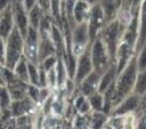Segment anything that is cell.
<instances>
[{
	"mask_svg": "<svg viewBox=\"0 0 146 129\" xmlns=\"http://www.w3.org/2000/svg\"><path fill=\"white\" fill-rule=\"evenodd\" d=\"M87 23H88V30H89V37H90V43H91L98 37L100 30L105 25L104 11H103L99 2H96L95 5L91 6Z\"/></svg>",
	"mask_w": 146,
	"mask_h": 129,
	"instance_id": "obj_7",
	"label": "cell"
},
{
	"mask_svg": "<svg viewBox=\"0 0 146 129\" xmlns=\"http://www.w3.org/2000/svg\"><path fill=\"white\" fill-rule=\"evenodd\" d=\"M46 14L43 13V10L39 7V5L36 3L32 9H30L27 11V16H29V23H30V26L34 27V29H38L40 27V23L43 18Z\"/></svg>",
	"mask_w": 146,
	"mask_h": 129,
	"instance_id": "obj_18",
	"label": "cell"
},
{
	"mask_svg": "<svg viewBox=\"0 0 146 129\" xmlns=\"http://www.w3.org/2000/svg\"><path fill=\"white\" fill-rule=\"evenodd\" d=\"M55 70H56V75H57V88H60V87L64 86L66 79L68 78L67 67L65 65V62H64L63 57H58L57 64L55 66Z\"/></svg>",
	"mask_w": 146,
	"mask_h": 129,
	"instance_id": "obj_19",
	"label": "cell"
},
{
	"mask_svg": "<svg viewBox=\"0 0 146 129\" xmlns=\"http://www.w3.org/2000/svg\"><path fill=\"white\" fill-rule=\"evenodd\" d=\"M138 71L139 70L137 65V55L133 54L132 57L129 59L128 64L124 66V68L116 75L115 89L119 102H121L125 96L133 92V87Z\"/></svg>",
	"mask_w": 146,
	"mask_h": 129,
	"instance_id": "obj_1",
	"label": "cell"
},
{
	"mask_svg": "<svg viewBox=\"0 0 146 129\" xmlns=\"http://www.w3.org/2000/svg\"><path fill=\"white\" fill-rule=\"evenodd\" d=\"M145 43H146V0H143L138 16V39L136 45V53H138Z\"/></svg>",
	"mask_w": 146,
	"mask_h": 129,
	"instance_id": "obj_13",
	"label": "cell"
},
{
	"mask_svg": "<svg viewBox=\"0 0 146 129\" xmlns=\"http://www.w3.org/2000/svg\"><path fill=\"white\" fill-rule=\"evenodd\" d=\"M108 120V115L104 112L92 111L89 118V127L90 128H103Z\"/></svg>",
	"mask_w": 146,
	"mask_h": 129,
	"instance_id": "obj_20",
	"label": "cell"
},
{
	"mask_svg": "<svg viewBox=\"0 0 146 129\" xmlns=\"http://www.w3.org/2000/svg\"><path fill=\"white\" fill-rule=\"evenodd\" d=\"M30 116L29 114L16 116V127L17 128H27L30 127Z\"/></svg>",
	"mask_w": 146,
	"mask_h": 129,
	"instance_id": "obj_28",
	"label": "cell"
},
{
	"mask_svg": "<svg viewBox=\"0 0 146 129\" xmlns=\"http://www.w3.org/2000/svg\"><path fill=\"white\" fill-rule=\"evenodd\" d=\"M125 24L122 23V21L116 17L115 19L105 23V25L103 26V29L100 30L98 37L103 40V42L105 43L112 63H115V56H116V50L119 47V43L121 41L123 31L125 29Z\"/></svg>",
	"mask_w": 146,
	"mask_h": 129,
	"instance_id": "obj_2",
	"label": "cell"
},
{
	"mask_svg": "<svg viewBox=\"0 0 146 129\" xmlns=\"http://www.w3.org/2000/svg\"><path fill=\"white\" fill-rule=\"evenodd\" d=\"M10 3H11V0H0V13L5 10Z\"/></svg>",
	"mask_w": 146,
	"mask_h": 129,
	"instance_id": "obj_34",
	"label": "cell"
},
{
	"mask_svg": "<svg viewBox=\"0 0 146 129\" xmlns=\"http://www.w3.org/2000/svg\"><path fill=\"white\" fill-rule=\"evenodd\" d=\"M90 56H91L94 70L99 74H103L104 72H106L108 67L112 64H114L112 63L110 53L105 43L99 37H97L90 45Z\"/></svg>",
	"mask_w": 146,
	"mask_h": 129,
	"instance_id": "obj_4",
	"label": "cell"
},
{
	"mask_svg": "<svg viewBox=\"0 0 146 129\" xmlns=\"http://www.w3.org/2000/svg\"><path fill=\"white\" fill-rule=\"evenodd\" d=\"M71 41L72 50L74 55L78 57L90 45V37L87 22L78 23L71 29Z\"/></svg>",
	"mask_w": 146,
	"mask_h": 129,
	"instance_id": "obj_5",
	"label": "cell"
},
{
	"mask_svg": "<svg viewBox=\"0 0 146 129\" xmlns=\"http://www.w3.org/2000/svg\"><path fill=\"white\" fill-rule=\"evenodd\" d=\"M105 16V23L115 19L119 15L120 5L117 0H98Z\"/></svg>",
	"mask_w": 146,
	"mask_h": 129,
	"instance_id": "obj_15",
	"label": "cell"
},
{
	"mask_svg": "<svg viewBox=\"0 0 146 129\" xmlns=\"http://www.w3.org/2000/svg\"><path fill=\"white\" fill-rule=\"evenodd\" d=\"M91 5L83 0H75L74 6H73V19L74 22L78 23H83L87 22L89 14H90Z\"/></svg>",
	"mask_w": 146,
	"mask_h": 129,
	"instance_id": "obj_14",
	"label": "cell"
},
{
	"mask_svg": "<svg viewBox=\"0 0 146 129\" xmlns=\"http://www.w3.org/2000/svg\"><path fill=\"white\" fill-rule=\"evenodd\" d=\"M39 94H40V87H38L35 84H32V83H29V86H27V96L33 102H35L36 104H39Z\"/></svg>",
	"mask_w": 146,
	"mask_h": 129,
	"instance_id": "obj_27",
	"label": "cell"
},
{
	"mask_svg": "<svg viewBox=\"0 0 146 129\" xmlns=\"http://www.w3.org/2000/svg\"><path fill=\"white\" fill-rule=\"evenodd\" d=\"M83 1L88 2V3H89V5H91V6H92V5H95L96 2H98V0H83Z\"/></svg>",
	"mask_w": 146,
	"mask_h": 129,
	"instance_id": "obj_36",
	"label": "cell"
},
{
	"mask_svg": "<svg viewBox=\"0 0 146 129\" xmlns=\"http://www.w3.org/2000/svg\"><path fill=\"white\" fill-rule=\"evenodd\" d=\"M133 92L138 94L140 96L144 92H146V68H144L141 71H138L136 82H135V87H133Z\"/></svg>",
	"mask_w": 146,
	"mask_h": 129,
	"instance_id": "obj_22",
	"label": "cell"
},
{
	"mask_svg": "<svg viewBox=\"0 0 146 129\" xmlns=\"http://www.w3.org/2000/svg\"><path fill=\"white\" fill-rule=\"evenodd\" d=\"M29 80L30 83L39 87V64L29 61Z\"/></svg>",
	"mask_w": 146,
	"mask_h": 129,
	"instance_id": "obj_24",
	"label": "cell"
},
{
	"mask_svg": "<svg viewBox=\"0 0 146 129\" xmlns=\"http://www.w3.org/2000/svg\"><path fill=\"white\" fill-rule=\"evenodd\" d=\"M57 59H58L57 55H50V56L46 57L44 59H42V61L39 63V65H40L44 71H49V70H51V68H54V67L56 66Z\"/></svg>",
	"mask_w": 146,
	"mask_h": 129,
	"instance_id": "obj_25",
	"label": "cell"
},
{
	"mask_svg": "<svg viewBox=\"0 0 146 129\" xmlns=\"http://www.w3.org/2000/svg\"><path fill=\"white\" fill-rule=\"evenodd\" d=\"M39 43H40L39 30L30 26L24 38V55L30 62H33L35 64H39Z\"/></svg>",
	"mask_w": 146,
	"mask_h": 129,
	"instance_id": "obj_6",
	"label": "cell"
},
{
	"mask_svg": "<svg viewBox=\"0 0 146 129\" xmlns=\"http://www.w3.org/2000/svg\"><path fill=\"white\" fill-rule=\"evenodd\" d=\"M50 2H51V0H38L36 1V3L39 5V7L47 15H50Z\"/></svg>",
	"mask_w": 146,
	"mask_h": 129,
	"instance_id": "obj_31",
	"label": "cell"
},
{
	"mask_svg": "<svg viewBox=\"0 0 146 129\" xmlns=\"http://www.w3.org/2000/svg\"><path fill=\"white\" fill-rule=\"evenodd\" d=\"M36 1H38V0H23V6H24V8L29 11L30 9H32V8L36 5Z\"/></svg>",
	"mask_w": 146,
	"mask_h": 129,
	"instance_id": "obj_32",
	"label": "cell"
},
{
	"mask_svg": "<svg viewBox=\"0 0 146 129\" xmlns=\"http://www.w3.org/2000/svg\"><path fill=\"white\" fill-rule=\"evenodd\" d=\"M0 64H6V39L0 37Z\"/></svg>",
	"mask_w": 146,
	"mask_h": 129,
	"instance_id": "obj_30",
	"label": "cell"
},
{
	"mask_svg": "<svg viewBox=\"0 0 146 129\" xmlns=\"http://www.w3.org/2000/svg\"><path fill=\"white\" fill-rule=\"evenodd\" d=\"M138 110H141L143 112H146V92H144L141 95V99H140V106Z\"/></svg>",
	"mask_w": 146,
	"mask_h": 129,
	"instance_id": "obj_33",
	"label": "cell"
},
{
	"mask_svg": "<svg viewBox=\"0 0 146 129\" xmlns=\"http://www.w3.org/2000/svg\"><path fill=\"white\" fill-rule=\"evenodd\" d=\"M3 66L2 64H0V84H5V81H3Z\"/></svg>",
	"mask_w": 146,
	"mask_h": 129,
	"instance_id": "obj_35",
	"label": "cell"
},
{
	"mask_svg": "<svg viewBox=\"0 0 146 129\" xmlns=\"http://www.w3.org/2000/svg\"><path fill=\"white\" fill-rule=\"evenodd\" d=\"M140 99L141 96L135 92H131L130 95L125 96L112 111L111 115H125L129 113L137 112L140 106Z\"/></svg>",
	"mask_w": 146,
	"mask_h": 129,
	"instance_id": "obj_9",
	"label": "cell"
},
{
	"mask_svg": "<svg viewBox=\"0 0 146 129\" xmlns=\"http://www.w3.org/2000/svg\"><path fill=\"white\" fill-rule=\"evenodd\" d=\"M15 27L14 14L11 5H9L5 10L0 13V37L7 39V37L11 33Z\"/></svg>",
	"mask_w": 146,
	"mask_h": 129,
	"instance_id": "obj_11",
	"label": "cell"
},
{
	"mask_svg": "<svg viewBox=\"0 0 146 129\" xmlns=\"http://www.w3.org/2000/svg\"><path fill=\"white\" fill-rule=\"evenodd\" d=\"M36 103L33 102L29 96H25L21 99H14L10 105V112L13 116H19L24 114H30L33 110V106Z\"/></svg>",
	"mask_w": 146,
	"mask_h": 129,
	"instance_id": "obj_12",
	"label": "cell"
},
{
	"mask_svg": "<svg viewBox=\"0 0 146 129\" xmlns=\"http://www.w3.org/2000/svg\"><path fill=\"white\" fill-rule=\"evenodd\" d=\"M90 112H92V110H91V106H90V103H89V100H88V97H87V99L82 103V105L79 107V110H78V113H80V114H82V115H88Z\"/></svg>",
	"mask_w": 146,
	"mask_h": 129,
	"instance_id": "obj_29",
	"label": "cell"
},
{
	"mask_svg": "<svg viewBox=\"0 0 146 129\" xmlns=\"http://www.w3.org/2000/svg\"><path fill=\"white\" fill-rule=\"evenodd\" d=\"M88 100H89V103H90V106H91V110H92V111L103 112V107H104V104H105L104 94L97 91V92L92 94L91 96H89V97H88Z\"/></svg>",
	"mask_w": 146,
	"mask_h": 129,
	"instance_id": "obj_21",
	"label": "cell"
},
{
	"mask_svg": "<svg viewBox=\"0 0 146 129\" xmlns=\"http://www.w3.org/2000/svg\"><path fill=\"white\" fill-rule=\"evenodd\" d=\"M24 55V37L19 30L14 27L11 33L6 39V64L8 68L13 70L16 63Z\"/></svg>",
	"mask_w": 146,
	"mask_h": 129,
	"instance_id": "obj_3",
	"label": "cell"
},
{
	"mask_svg": "<svg viewBox=\"0 0 146 129\" xmlns=\"http://www.w3.org/2000/svg\"><path fill=\"white\" fill-rule=\"evenodd\" d=\"M119 1V5H120V7H121V5H122V2L124 1V0H117Z\"/></svg>",
	"mask_w": 146,
	"mask_h": 129,
	"instance_id": "obj_37",
	"label": "cell"
},
{
	"mask_svg": "<svg viewBox=\"0 0 146 129\" xmlns=\"http://www.w3.org/2000/svg\"><path fill=\"white\" fill-rule=\"evenodd\" d=\"M13 98L6 84H0V111L10 108Z\"/></svg>",
	"mask_w": 146,
	"mask_h": 129,
	"instance_id": "obj_23",
	"label": "cell"
},
{
	"mask_svg": "<svg viewBox=\"0 0 146 129\" xmlns=\"http://www.w3.org/2000/svg\"><path fill=\"white\" fill-rule=\"evenodd\" d=\"M137 55V65H138V70L141 71L144 68H146V43L141 47V49L136 53Z\"/></svg>",
	"mask_w": 146,
	"mask_h": 129,
	"instance_id": "obj_26",
	"label": "cell"
},
{
	"mask_svg": "<svg viewBox=\"0 0 146 129\" xmlns=\"http://www.w3.org/2000/svg\"><path fill=\"white\" fill-rule=\"evenodd\" d=\"M116 74H117V72H116V65H115V63H114V64H112V65L108 67V70H107L106 72H104V73L100 75V82H99L98 91L102 92V94H104V92L108 89V87H110L112 83L115 82V80H116Z\"/></svg>",
	"mask_w": 146,
	"mask_h": 129,
	"instance_id": "obj_16",
	"label": "cell"
},
{
	"mask_svg": "<svg viewBox=\"0 0 146 129\" xmlns=\"http://www.w3.org/2000/svg\"><path fill=\"white\" fill-rule=\"evenodd\" d=\"M13 72L19 80L30 83V80H29V59L25 57V55H23L21 57V59L16 63V65L13 68Z\"/></svg>",
	"mask_w": 146,
	"mask_h": 129,
	"instance_id": "obj_17",
	"label": "cell"
},
{
	"mask_svg": "<svg viewBox=\"0 0 146 129\" xmlns=\"http://www.w3.org/2000/svg\"><path fill=\"white\" fill-rule=\"evenodd\" d=\"M100 75L98 72H96L95 70L91 71L79 84H78V89L80 90L81 94H83L84 96L89 97L92 94L98 91L99 88V82H100Z\"/></svg>",
	"mask_w": 146,
	"mask_h": 129,
	"instance_id": "obj_10",
	"label": "cell"
},
{
	"mask_svg": "<svg viewBox=\"0 0 146 129\" xmlns=\"http://www.w3.org/2000/svg\"><path fill=\"white\" fill-rule=\"evenodd\" d=\"M91 45V43H90ZM90 45L78 56L76 58V67H75V73L73 76L74 82L76 83V86L91 72L94 71V66H92V61H91V56H90Z\"/></svg>",
	"mask_w": 146,
	"mask_h": 129,
	"instance_id": "obj_8",
	"label": "cell"
}]
</instances>
